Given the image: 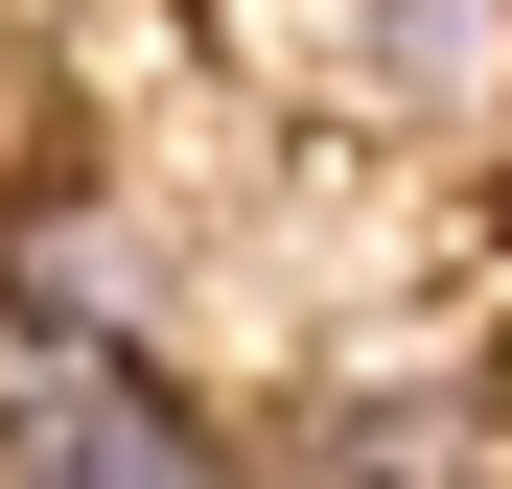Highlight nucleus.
<instances>
[{"instance_id": "obj_1", "label": "nucleus", "mask_w": 512, "mask_h": 489, "mask_svg": "<svg viewBox=\"0 0 512 489\" xmlns=\"http://www.w3.org/2000/svg\"><path fill=\"white\" fill-rule=\"evenodd\" d=\"M0 489H256L233 420L163 350H94V326H0Z\"/></svg>"}, {"instance_id": "obj_2", "label": "nucleus", "mask_w": 512, "mask_h": 489, "mask_svg": "<svg viewBox=\"0 0 512 489\" xmlns=\"http://www.w3.org/2000/svg\"><path fill=\"white\" fill-rule=\"evenodd\" d=\"M350 94L373 117H466V94H512V0H350Z\"/></svg>"}]
</instances>
